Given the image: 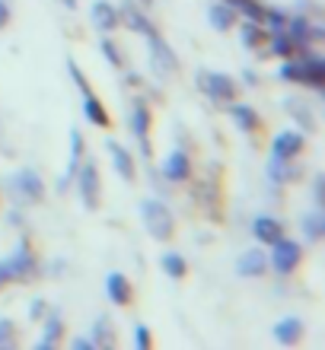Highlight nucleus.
Wrapping results in <instances>:
<instances>
[{"label": "nucleus", "mask_w": 325, "mask_h": 350, "mask_svg": "<svg viewBox=\"0 0 325 350\" xmlns=\"http://www.w3.org/2000/svg\"><path fill=\"white\" fill-rule=\"evenodd\" d=\"M252 232H255V239L265 242V245H271L274 239H281V236H284L281 223L274 220V217H268V213H261V217H255V220H252Z\"/></svg>", "instance_id": "obj_13"}, {"label": "nucleus", "mask_w": 325, "mask_h": 350, "mask_svg": "<svg viewBox=\"0 0 325 350\" xmlns=\"http://www.w3.org/2000/svg\"><path fill=\"white\" fill-rule=\"evenodd\" d=\"M300 64H303V83L322 90V86H325V61H322V57H319V55H307Z\"/></svg>", "instance_id": "obj_18"}, {"label": "nucleus", "mask_w": 325, "mask_h": 350, "mask_svg": "<svg viewBox=\"0 0 325 350\" xmlns=\"http://www.w3.org/2000/svg\"><path fill=\"white\" fill-rule=\"evenodd\" d=\"M140 220H144V230L159 242H166L169 236L176 232L172 211H169L163 201H157V198H144V201H140Z\"/></svg>", "instance_id": "obj_1"}, {"label": "nucleus", "mask_w": 325, "mask_h": 350, "mask_svg": "<svg viewBox=\"0 0 325 350\" xmlns=\"http://www.w3.org/2000/svg\"><path fill=\"white\" fill-rule=\"evenodd\" d=\"M313 194H316V204L322 207V201H325V198H322V175H319L316 185H313Z\"/></svg>", "instance_id": "obj_40"}, {"label": "nucleus", "mask_w": 325, "mask_h": 350, "mask_svg": "<svg viewBox=\"0 0 325 350\" xmlns=\"http://www.w3.org/2000/svg\"><path fill=\"white\" fill-rule=\"evenodd\" d=\"M80 159H83V134H80V128H70V163H67V172H64V182H61V188H64V185L77 175V169H80Z\"/></svg>", "instance_id": "obj_20"}, {"label": "nucleus", "mask_w": 325, "mask_h": 350, "mask_svg": "<svg viewBox=\"0 0 325 350\" xmlns=\"http://www.w3.org/2000/svg\"><path fill=\"white\" fill-rule=\"evenodd\" d=\"M261 23H265L271 32H284V26H287V13H281V10H265Z\"/></svg>", "instance_id": "obj_32"}, {"label": "nucleus", "mask_w": 325, "mask_h": 350, "mask_svg": "<svg viewBox=\"0 0 325 350\" xmlns=\"http://www.w3.org/2000/svg\"><path fill=\"white\" fill-rule=\"evenodd\" d=\"M239 36H242V45L246 48H255L265 38V29H261V23H242V29H239Z\"/></svg>", "instance_id": "obj_29"}, {"label": "nucleus", "mask_w": 325, "mask_h": 350, "mask_svg": "<svg viewBox=\"0 0 325 350\" xmlns=\"http://www.w3.org/2000/svg\"><path fill=\"white\" fill-rule=\"evenodd\" d=\"M131 128H134V134H138V140L144 144V153L150 157V109L144 105V102H134V115H131Z\"/></svg>", "instance_id": "obj_14"}, {"label": "nucleus", "mask_w": 325, "mask_h": 350, "mask_svg": "<svg viewBox=\"0 0 325 350\" xmlns=\"http://www.w3.org/2000/svg\"><path fill=\"white\" fill-rule=\"evenodd\" d=\"M74 347L77 350H93L96 344H93V338H74Z\"/></svg>", "instance_id": "obj_39"}, {"label": "nucleus", "mask_w": 325, "mask_h": 350, "mask_svg": "<svg viewBox=\"0 0 325 350\" xmlns=\"http://www.w3.org/2000/svg\"><path fill=\"white\" fill-rule=\"evenodd\" d=\"M64 334V322L61 315H48L45 319V332H42V341H38V350H51Z\"/></svg>", "instance_id": "obj_22"}, {"label": "nucleus", "mask_w": 325, "mask_h": 350, "mask_svg": "<svg viewBox=\"0 0 325 350\" xmlns=\"http://www.w3.org/2000/svg\"><path fill=\"white\" fill-rule=\"evenodd\" d=\"M7 284H13V277H10V267H7V258H0V290Z\"/></svg>", "instance_id": "obj_37"}, {"label": "nucleus", "mask_w": 325, "mask_h": 350, "mask_svg": "<svg viewBox=\"0 0 325 350\" xmlns=\"http://www.w3.org/2000/svg\"><path fill=\"white\" fill-rule=\"evenodd\" d=\"M236 13H239V10L230 7V3H214V7L207 10V23H211V29H217V32H226V29L236 26Z\"/></svg>", "instance_id": "obj_16"}, {"label": "nucleus", "mask_w": 325, "mask_h": 350, "mask_svg": "<svg viewBox=\"0 0 325 350\" xmlns=\"http://www.w3.org/2000/svg\"><path fill=\"white\" fill-rule=\"evenodd\" d=\"M7 23H10V3L7 0H0V29L7 26Z\"/></svg>", "instance_id": "obj_38"}, {"label": "nucleus", "mask_w": 325, "mask_h": 350, "mask_svg": "<svg viewBox=\"0 0 325 350\" xmlns=\"http://www.w3.org/2000/svg\"><path fill=\"white\" fill-rule=\"evenodd\" d=\"M77 188H80V198L90 211L99 207V169L93 163H83V166L77 169Z\"/></svg>", "instance_id": "obj_5"}, {"label": "nucleus", "mask_w": 325, "mask_h": 350, "mask_svg": "<svg viewBox=\"0 0 325 350\" xmlns=\"http://www.w3.org/2000/svg\"><path fill=\"white\" fill-rule=\"evenodd\" d=\"M118 13H121V19H125V23H128L131 29H134V32H140V36L153 29V23H150V19L144 16V13H140L138 7H131V3H125V10H118Z\"/></svg>", "instance_id": "obj_24"}, {"label": "nucleus", "mask_w": 325, "mask_h": 350, "mask_svg": "<svg viewBox=\"0 0 325 350\" xmlns=\"http://www.w3.org/2000/svg\"><path fill=\"white\" fill-rule=\"evenodd\" d=\"M140 3H150V0H140Z\"/></svg>", "instance_id": "obj_43"}, {"label": "nucleus", "mask_w": 325, "mask_h": 350, "mask_svg": "<svg viewBox=\"0 0 325 350\" xmlns=\"http://www.w3.org/2000/svg\"><path fill=\"white\" fill-rule=\"evenodd\" d=\"M300 258H303V249H300V242L294 239H274L271 242V265H274V271L278 274H294L300 265Z\"/></svg>", "instance_id": "obj_3"}, {"label": "nucleus", "mask_w": 325, "mask_h": 350, "mask_svg": "<svg viewBox=\"0 0 325 350\" xmlns=\"http://www.w3.org/2000/svg\"><path fill=\"white\" fill-rule=\"evenodd\" d=\"M10 344H13V322L0 319V347H10Z\"/></svg>", "instance_id": "obj_36"}, {"label": "nucleus", "mask_w": 325, "mask_h": 350, "mask_svg": "<svg viewBox=\"0 0 325 350\" xmlns=\"http://www.w3.org/2000/svg\"><path fill=\"white\" fill-rule=\"evenodd\" d=\"M300 175L297 166H287V159H278V157H271L268 163V178L271 182H294Z\"/></svg>", "instance_id": "obj_23"}, {"label": "nucleus", "mask_w": 325, "mask_h": 350, "mask_svg": "<svg viewBox=\"0 0 325 350\" xmlns=\"http://www.w3.org/2000/svg\"><path fill=\"white\" fill-rule=\"evenodd\" d=\"M192 175V163H188V153L185 150H172L163 163V178L166 182H185Z\"/></svg>", "instance_id": "obj_9"}, {"label": "nucleus", "mask_w": 325, "mask_h": 350, "mask_svg": "<svg viewBox=\"0 0 325 350\" xmlns=\"http://www.w3.org/2000/svg\"><path fill=\"white\" fill-rule=\"evenodd\" d=\"M300 230H303V236H307L309 242H319L325 232V217L322 211H309L303 213V220H300Z\"/></svg>", "instance_id": "obj_21"}, {"label": "nucleus", "mask_w": 325, "mask_h": 350, "mask_svg": "<svg viewBox=\"0 0 325 350\" xmlns=\"http://www.w3.org/2000/svg\"><path fill=\"white\" fill-rule=\"evenodd\" d=\"M105 293H109V299L115 306H128L131 303V284H128V277L118 274V271H112V274L105 277Z\"/></svg>", "instance_id": "obj_12"}, {"label": "nucleus", "mask_w": 325, "mask_h": 350, "mask_svg": "<svg viewBox=\"0 0 325 350\" xmlns=\"http://www.w3.org/2000/svg\"><path fill=\"white\" fill-rule=\"evenodd\" d=\"M57 3H64L67 10H77V0H57Z\"/></svg>", "instance_id": "obj_42"}, {"label": "nucleus", "mask_w": 325, "mask_h": 350, "mask_svg": "<svg viewBox=\"0 0 325 350\" xmlns=\"http://www.w3.org/2000/svg\"><path fill=\"white\" fill-rule=\"evenodd\" d=\"M67 70H70V80H74L77 86H80V92H93L90 90V83H86V77H83V70L74 64V61H67Z\"/></svg>", "instance_id": "obj_34"}, {"label": "nucleus", "mask_w": 325, "mask_h": 350, "mask_svg": "<svg viewBox=\"0 0 325 350\" xmlns=\"http://www.w3.org/2000/svg\"><path fill=\"white\" fill-rule=\"evenodd\" d=\"M284 32L290 36V42L294 45H307V38H309V23L303 16H287V26H284Z\"/></svg>", "instance_id": "obj_25"}, {"label": "nucleus", "mask_w": 325, "mask_h": 350, "mask_svg": "<svg viewBox=\"0 0 325 350\" xmlns=\"http://www.w3.org/2000/svg\"><path fill=\"white\" fill-rule=\"evenodd\" d=\"M7 267H10V277H13V280H29V277L36 274L38 261L26 242H19L16 249H13V255L7 258Z\"/></svg>", "instance_id": "obj_6"}, {"label": "nucleus", "mask_w": 325, "mask_h": 350, "mask_svg": "<svg viewBox=\"0 0 325 350\" xmlns=\"http://www.w3.org/2000/svg\"><path fill=\"white\" fill-rule=\"evenodd\" d=\"M42 312H45V303H32V315H36V319H38V315H42Z\"/></svg>", "instance_id": "obj_41"}, {"label": "nucleus", "mask_w": 325, "mask_h": 350, "mask_svg": "<svg viewBox=\"0 0 325 350\" xmlns=\"http://www.w3.org/2000/svg\"><path fill=\"white\" fill-rule=\"evenodd\" d=\"M90 16H93V26L103 29V32H112V29H118V23H121V13L112 7L109 0H96L93 7H90Z\"/></svg>", "instance_id": "obj_11"}, {"label": "nucleus", "mask_w": 325, "mask_h": 350, "mask_svg": "<svg viewBox=\"0 0 325 350\" xmlns=\"http://www.w3.org/2000/svg\"><path fill=\"white\" fill-rule=\"evenodd\" d=\"M93 344H103V347H112V344H115V334H112L105 315H99L93 322Z\"/></svg>", "instance_id": "obj_28"}, {"label": "nucleus", "mask_w": 325, "mask_h": 350, "mask_svg": "<svg viewBox=\"0 0 325 350\" xmlns=\"http://www.w3.org/2000/svg\"><path fill=\"white\" fill-rule=\"evenodd\" d=\"M303 153V134L297 131H281L278 137H274V147H271V157L278 159H294Z\"/></svg>", "instance_id": "obj_8"}, {"label": "nucleus", "mask_w": 325, "mask_h": 350, "mask_svg": "<svg viewBox=\"0 0 325 350\" xmlns=\"http://www.w3.org/2000/svg\"><path fill=\"white\" fill-rule=\"evenodd\" d=\"M265 271H268V258H265V252L261 249L242 252L239 261H236V274L239 277H261Z\"/></svg>", "instance_id": "obj_10"}, {"label": "nucleus", "mask_w": 325, "mask_h": 350, "mask_svg": "<svg viewBox=\"0 0 325 350\" xmlns=\"http://www.w3.org/2000/svg\"><path fill=\"white\" fill-rule=\"evenodd\" d=\"M195 80L211 102H233V96H236V83H233L226 74H217V70H198Z\"/></svg>", "instance_id": "obj_2"}, {"label": "nucleus", "mask_w": 325, "mask_h": 350, "mask_svg": "<svg viewBox=\"0 0 325 350\" xmlns=\"http://www.w3.org/2000/svg\"><path fill=\"white\" fill-rule=\"evenodd\" d=\"M10 188H13V194H16L19 201H29V204L45 201V185H42L38 172H32V169H19V172H13Z\"/></svg>", "instance_id": "obj_4"}, {"label": "nucleus", "mask_w": 325, "mask_h": 350, "mask_svg": "<svg viewBox=\"0 0 325 350\" xmlns=\"http://www.w3.org/2000/svg\"><path fill=\"white\" fill-rule=\"evenodd\" d=\"M105 147H109V157H112V163H115V172H118L121 178H128V182H131V178H134V157L121 147L118 140H109Z\"/></svg>", "instance_id": "obj_15"}, {"label": "nucleus", "mask_w": 325, "mask_h": 350, "mask_svg": "<svg viewBox=\"0 0 325 350\" xmlns=\"http://www.w3.org/2000/svg\"><path fill=\"white\" fill-rule=\"evenodd\" d=\"M159 265H163V271H166L169 277H185L188 274V265H185V258L182 255H176V252H166L163 258H159Z\"/></svg>", "instance_id": "obj_27"}, {"label": "nucleus", "mask_w": 325, "mask_h": 350, "mask_svg": "<svg viewBox=\"0 0 325 350\" xmlns=\"http://www.w3.org/2000/svg\"><path fill=\"white\" fill-rule=\"evenodd\" d=\"M83 115L90 124H96V128H109V111H105V105L99 99H96L93 92H83Z\"/></svg>", "instance_id": "obj_19"}, {"label": "nucleus", "mask_w": 325, "mask_h": 350, "mask_svg": "<svg viewBox=\"0 0 325 350\" xmlns=\"http://www.w3.org/2000/svg\"><path fill=\"white\" fill-rule=\"evenodd\" d=\"M281 80H287V83H303V64H294V61H284L278 70Z\"/></svg>", "instance_id": "obj_31"}, {"label": "nucleus", "mask_w": 325, "mask_h": 350, "mask_svg": "<svg viewBox=\"0 0 325 350\" xmlns=\"http://www.w3.org/2000/svg\"><path fill=\"white\" fill-rule=\"evenodd\" d=\"M134 344H138V350H147L150 344H153V338H150V332H147V325H138V328H134Z\"/></svg>", "instance_id": "obj_35"}, {"label": "nucleus", "mask_w": 325, "mask_h": 350, "mask_svg": "<svg viewBox=\"0 0 325 350\" xmlns=\"http://www.w3.org/2000/svg\"><path fill=\"white\" fill-rule=\"evenodd\" d=\"M294 42H290V36L287 32H274L271 36V55H278V57H290L294 55Z\"/></svg>", "instance_id": "obj_30"}, {"label": "nucleus", "mask_w": 325, "mask_h": 350, "mask_svg": "<svg viewBox=\"0 0 325 350\" xmlns=\"http://www.w3.org/2000/svg\"><path fill=\"white\" fill-rule=\"evenodd\" d=\"M233 121L239 131H255L259 128V115L249 109V105H233Z\"/></svg>", "instance_id": "obj_26"}, {"label": "nucleus", "mask_w": 325, "mask_h": 350, "mask_svg": "<svg viewBox=\"0 0 325 350\" xmlns=\"http://www.w3.org/2000/svg\"><path fill=\"white\" fill-rule=\"evenodd\" d=\"M144 38H147V45H150V55H153V61H157L159 74H169V70H176V55L169 51L166 38L159 36L157 29H150V32H144Z\"/></svg>", "instance_id": "obj_7"}, {"label": "nucleus", "mask_w": 325, "mask_h": 350, "mask_svg": "<svg viewBox=\"0 0 325 350\" xmlns=\"http://www.w3.org/2000/svg\"><path fill=\"white\" fill-rule=\"evenodd\" d=\"M99 48H103V55L109 57V64H112V67H121V64H125V61H121V55H118V48H115V42H112V38H103V42H99Z\"/></svg>", "instance_id": "obj_33"}, {"label": "nucleus", "mask_w": 325, "mask_h": 350, "mask_svg": "<svg viewBox=\"0 0 325 350\" xmlns=\"http://www.w3.org/2000/svg\"><path fill=\"white\" fill-rule=\"evenodd\" d=\"M274 341L278 344H297L300 338H303V322H300V319H294V315H287V319H281L278 325H274Z\"/></svg>", "instance_id": "obj_17"}]
</instances>
